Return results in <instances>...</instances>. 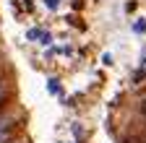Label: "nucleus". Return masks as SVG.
<instances>
[{
    "instance_id": "1",
    "label": "nucleus",
    "mask_w": 146,
    "mask_h": 143,
    "mask_svg": "<svg viewBox=\"0 0 146 143\" xmlns=\"http://www.w3.org/2000/svg\"><path fill=\"white\" fill-rule=\"evenodd\" d=\"M11 138H13V125L0 128V143H11Z\"/></svg>"
},
{
    "instance_id": "2",
    "label": "nucleus",
    "mask_w": 146,
    "mask_h": 143,
    "mask_svg": "<svg viewBox=\"0 0 146 143\" xmlns=\"http://www.w3.org/2000/svg\"><path fill=\"white\" fill-rule=\"evenodd\" d=\"M8 99H11V88H8V83H0V109L5 107Z\"/></svg>"
},
{
    "instance_id": "3",
    "label": "nucleus",
    "mask_w": 146,
    "mask_h": 143,
    "mask_svg": "<svg viewBox=\"0 0 146 143\" xmlns=\"http://www.w3.org/2000/svg\"><path fill=\"white\" fill-rule=\"evenodd\" d=\"M143 78H146V55H143V60H141V65H138V70H136L133 81H136V83H141Z\"/></svg>"
},
{
    "instance_id": "4",
    "label": "nucleus",
    "mask_w": 146,
    "mask_h": 143,
    "mask_svg": "<svg viewBox=\"0 0 146 143\" xmlns=\"http://www.w3.org/2000/svg\"><path fill=\"white\" fill-rule=\"evenodd\" d=\"M50 91L55 94V91H60V86H58V81H50Z\"/></svg>"
},
{
    "instance_id": "5",
    "label": "nucleus",
    "mask_w": 146,
    "mask_h": 143,
    "mask_svg": "<svg viewBox=\"0 0 146 143\" xmlns=\"http://www.w3.org/2000/svg\"><path fill=\"white\" fill-rule=\"evenodd\" d=\"M136 31H146V24H143V18H141V21L136 24Z\"/></svg>"
},
{
    "instance_id": "6",
    "label": "nucleus",
    "mask_w": 146,
    "mask_h": 143,
    "mask_svg": "<svg viewBox=\"0 0 146 143\" xmlns=\"http://www.w3.org/2000/svg\"><path fill=\"white\" fill-rule=\"evenodd\" d=\"M60 5V0H47V8H58Z\"/></svg>"
},
{
    "instance_id": "7",
    "label": "nucleus",
    "mask_w": 146,
    "mask_h": 143,
    "mask_svg": "<svg viewBox=\"0 0 146 143\" xmlns=\"http://www.w3.org/2000/svg\"><path fill=\"white\" fill-rule=\"evenodd\" d=\"M5 125H11V120H8V117H3V115H0V128H5Z\"/></svg>"
},
{
    "instance_id": "8",
    "label": "nucleus",
    "mask_w": 146,
    "mask_h": 143,
    "mask_svg": "<svg viewBox=\"0 0 146 143\" xmlns=\"http://www.w3.org/2000/svg\"><path fill=\"white\" fill-rule=\"evenodd\" d=\"M0 83H5V81H3V70H0Z\"/></svg>"
},
{
    "instance_id": "9",
    "label": "nucleus",
    "mask_w": 146,
    "mask_h": 143,
    "mask_svg": "<svg viewBox=\"0 0 146 143\" xmlns=\"http://www.w3.org/2000/svg\"><path fill=\"white\" fill-rule=\"evenodd\" d=\"M11 143H13V140H11Z\"/></svg>"
}]
</instances>
